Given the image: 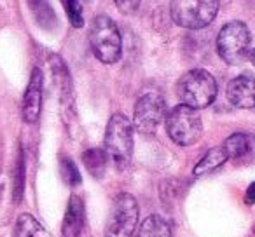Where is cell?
I'll use <instances>...</instances> for the list:
<instances>
[{
	"mask_svg": "<svg viewBox=\"0 0 255 237\" xmlns=\"http://www.w3.org/2000/svg\"><path fill=\"white\" fill-rule=\"evenodd\" d=\"M133 124L124 113H114L105 131V152L117 169H126L133 157Z\"/></svg>",
	"mask_w": 255,
	"mask_h": 237,
	"instance_id": "1",
	"label": "cell"
},
{
	"mask_svg": "<svg viewBox=\"0 0 255 237\" xmlns=\"http://www.w3.org/2000/svg\"><path fill=\"white\" fill-rule=\"evenodd\" d=\"M217 92L219 85L215 77L203 68L189 70L187 74L182 75L177 84V94L180 101L196 110L212 105L217 98Z\"/></svg>",
	"mask_w": 255,
	"mask_h": 237,
	"instance_id": "2",
	"label": "cell"
},
{
	"mask_svg": "<svg viewBox=\"0 0 255 237\" xmlns=\"http://www.w3.org/2000/svg\"><path fill=\"white\" fill-rule=\"evenodd\" d=\"M89 44L93 54L102 63L112 65L119 61L123 51V40L116 21L107 14H98L89 28Z\"/></svg>",
	"mask_w": 255,
	"mask_h": 237,
	"instance_id": "3",
	"label": "cell"
},
{
	"mask_svg": "<svg viewBox=\"0 0 255 237\" xmlns=\"http://www.w3.org/2000/svg\"><path fill=\"white\" fill-rule=\"evenodd\" d=\"M166 122L168 136L180 147H191L201 138L203 133V121L201 115L196 108L180 105L173 106L164 117Z\"/></svg>",
	"mask_w": 255,
	"mask_h": 237,
	"instance_id": "4",
	"label": "cell"
},
{
	"mask_svg": "<svg viewBox=\"0 0 255 237\" xmlns=\"http://www.w3.org/2000/svg\"><path fill=\"white\" fill-rule=\"evenodd\" d=\"M219 0H171L170 14L178 26L201 30L215 19Z\"/></svg>",
	"mask_w": 255,
	"mask_h": 237,
	"instance_id": "5",
	"label": "cell"
},
{
	"mask_svg": "<svg viewBox=\"0 0 255 237\" xmlns=\"http://www.w3.org/2000/svg\"><path fill=\"white\" fill-rule=\"evenodd\" d=\"M138 202L131 194H117L105 227V237H131L138 225Z\"/></svg>",
	"mask_w": 255,
	"mask_h": 237,
	"instance_id": "6",
	"label": "cell"
},
{
	"mask_svg": "<svg viewBox=\"0 0 255 237\" xmlns=\"http://www.w3.org/2000/svg\"><path fill=\"white\" fill-rule=\"evenodd\" d=\"M250 47V32L243 21H229L217 37V53L226 63L238 65L247 58Z\"/></svg>",
	"mask_w": 255,
	"mask_h": 237,
	"instance_id": "7",
	"label": "cell"
},
{
	"mask_svg": "<svg viewBox=\"0 0 255 237\" xmlns=\"http://www.w3.org/2000/svg\"><path fill=\"white\" fill-rule=\"evenodd\" d=\"M166 103L164 98L157 92H147L140 96L133 112V128L140 135L152 136L166 117Z\"/></svg>",
	"mask_w": 255,
	"mask_h": 237,
	"instance_id": "8",
	"label": "cell"
},
{
	"mask_svg": "<svg viewBox=\"0 0 255 237\" xmlns=\"http://www.w3.org/2000/svg\"><path fill=\"white\" fill-rule=\"evenodd\" d=\"M42 84L44 75L40 68H33L30 75V82L26 85L25 96H23V121L28 124H35L40 117V108H42Z\"/></svg>",
	"mask_w": 255,
	"mask_h": 237,
	"instance_id": "9",
	"label": "cell"
},
{
	"mask_svg": "<svg viewBox=\"0 0 255 237\" xmlns=\"http://www.w3.org/2000/svg\"><path fill=\"white\" fill-rule=\"evenodd\" d=\"M227 101L236 108H255V77L238 75L227 84Z\"/></svg>",
	"mask_w": 255,
	"mask_h": 237,
	"instance_id": "10",
	"label": "cell"
},
{
	"mask_svg": "<svg viewBox=\"0 0 255 237\" xmlns=\"http://www.w3.org/2000/svg\"><path fill=\"white\" fill-rule=\"evenodd\" d=\"M82 227H84V202L79 195H72L61 223V234L63 237H79Z\"/></svg>",
	"mask_w": 255,
	"mask_h": 237,
	"instance_id": "11",
	"label": "cell"
},
{
	"mask_svg": "<svg viewBox=\"0 0 255 237\" xmlns=\"http://www.w3.org/2000/svg\"><path fill=\"white\" fill-rule=\"evenodd\" d=\"M136 237H173L171 225L159 215H150L140 223Z\"/></svg>",
	"mask_w": 255,
	"mask_h": 237,
	"instance_id": "12",
	"label": "cell"
},
{
	"mask_svg": "<svg viewBox=\"0 0 255 237\" xmlns=\"http://www.w3.org/2000/svg\"><path fill=\"white\" fill-rule=\"evenodd\" d=\"M254 138L250 135H245V133H234L229 138L224 142L222 149L226 150L227 157L229 159H240V157H245L247 154L252 152L254 149Z\"/></svg>",
	"mask_w": 255,
	"mask_h": 237,
	"instance_id": "13",
	"label": "cell"
},
{
	"mask_svg": "<svg viewBox=\"0 0 255 237\" xmlns=\"http://www.w3.org/2000/svg\"><path fill=\"white\" fill-rule=\"evenodd\" d=\"M229 159L226 154V150L222 147H215V149H210L208 152L203 156V159L196 164L194 167V176H203V174H208L212 171H215L217 167L222 166L226 160Z\"/></svg>",
	"mask_w": 255,
	"mask_h": 237,
	"instance_id": "14",
	"label": "cell"
},
{
	"mask_svg": "<svg viewBox=\"0 0 255 237\" xmlns=\"http://www.w3.org/2000/svg\"><path fill=\"white\" fill-rule=\"evenodd\" d=\"M14 237H49V232L40 225L35 216L25 213V215H19L16 222Z\"/></svg>",
	"mask_w": 255,
	"mask_h": 237,
	"instance_id": "15",
	"label": "cell"
},
{
	"mask_svg": "<svg viewBox=\"0 0 255 237\" xmlns=\"http://www.w3.org/2000/svg\"><path fill=\"white\" fill-rule=\"evenodd\" d=\"M30 9L35 16V21L42 28L49 30L56 25V14H54L53 7L47 0H30Z\"/></svg>",
	"mask_w": 255,
	"mask_h": 237,
	"instance_id": "16",
	"label": "cell"
},
{
	"mask_svg": "<svg viewBox=\"0 0 255 237\" xmlns=\"http://www.w3.org/2000/svg\"><path fill=\"white\" fill-rule=\"evenodd\" d=\"M82 160L84 166L88 167V171L95 178H102V174L105 173L107 166V152L100 149H89L82 154Z\"/></svg>",
	"mask_w": 255,
	"mask_h": 237,
	"instance_id": "17",
	"label": "cell"
},
{
	"mask_svg": "<svg viewBox=\"0 0 255 237\" xmlns=\"http://www.w3.org/2000/svg\"><path fill=\"white\" fill-rule=\"evenodd\" d=\"M65 12L68 16V21L74 28H82L84 26V16H82V5L79 0H61Z\"/></svg>",
	"mask_w": 255,
	"mask_h": 237,
	"instance_id": "18",
	"label": "cell"
},
{
	"mask_svg": "<svg viewBox=\"0 0 255 237\" xmlns=\"http://www.w3.org/2000/svg\"><path fill=\"white\" fill-rule=\"evenodd\" d=\"M61 176L65 178L68 185H79L81 183V174H79V169L70 159L63 157L61 159Z\"/></svg>",
	"mask_w": 255,
	"mask_h": 237,
	"instance_id": "19",
	"label": "cell"
},
{
	"mask_svg": "<svg viewBox=\"0 0 255 237\" xmlns=\"http://www.w3.org/2000/svg\"><path fill=\"white\" fill-rule=\"evenodd\" d=\"M23 185H25V162H23V154H19L18 166H16L14 176V201L19 202L23 197Z\"/></svg>",
	"mask_w": 255,
	"mask_h": 237,
	"instance_id": "20",
	"label": "cell"
},
{
	"mask_svg": "<svg viewBox=\"0 0 255 237\" xmlns=\"http://www.w3.org/2000/svg\"><path fill=\"white\" fill-rule=\"evenodd\" d=\"M114 2H116V7L119 9L121 14L133 16L136 11H138L142 0H114Z\"/></svg>",
	"mask_w": 255,
	"mask_h": 237,
	"instance_id": "21",
	"label": "cell"
},
{
	"mask_svg": "<svg viewBox=\"0 0 255 237\" xmlns=\"http://www.w3.org/2000/svg\"><path fill=\"white\" fill-rule=\"evenodd\" d=\"M245 202L247 204H255V181L248 187L247 194H245Z\"/></svg>",
	"mask_w": 255,
	"mask_h": 237,
	"instance_id": "22",
	"label": "cell"
},
{
	"mask_svg": "<svg viewBox=\"0 0 255 237\" xmlns=\"http://www.w3.org/2000/svg\"><path fill=\"white\" fill-rule=\"evenodd\" d=\"M250 61H252V65L255 67V49L250 51Z\"/></svg>",
	"mask_w": 255,
	"mask_h": 237,
	"instance_id": "23",
	"label": "cell"
},
{
	"mask_svg": "<svg viewBox=\"0 0 255 237\" xmlns=\"http://www.w3.org/2000/svg\"><path fill=\"white\" fill-rule=\"evenodd\" d=\"M252 138H254V142H255V133H254V136H252Z\"/></svg>",
	"mask_w": 255,
	"mask_h": 237,
	"instance_id": "24",
	"label": "cell"
},
{
	"mask_svg": "<svg viewBox=\"0 0 255 237\" xmlns=\"http://www.w3.org/2000/svg\"><path fill=\"white\" fill-rule=\"evenodd\" d=\"M86 2H88V0H86Z\"/></svg>",
	"mask_w": 255,
	"mask_h": 237,
	"instance_id": "25",
	"label": "cell"
}]
</instances>
